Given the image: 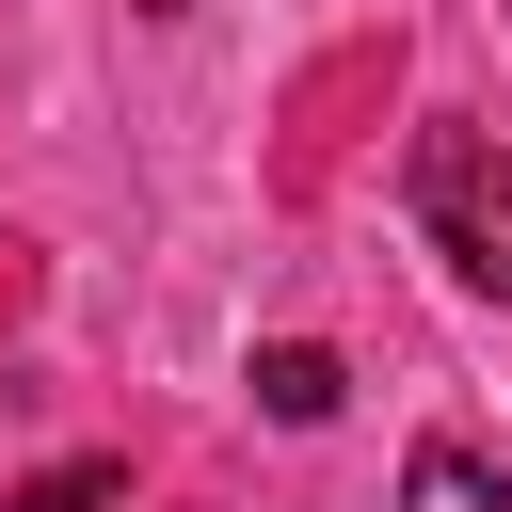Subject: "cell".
I'll list each match as a JSON object with an SVG mask.
<instances>
[{
	"label": "cell",
	"mask_w": 512,
	"mask_h": 512,
	"mask_svg": "<svg viewBox=\"0 0 512 512\" xmlns=\"http://www.w3.org/2000/svg\"><path fill=\"white\" fill-rule=\"evenodd\" d=\"M128 496V464H48V480H16V512H112Z\"/></svg>",
	"instance_id": "4"
},
{
	"label": "cell",
	"mask_w": 512,
	"mask_h": 512,
	"mask_svg": "<svg viewBox=\"0 0 512 512\" xmlns=\"http://www.w3.org/2000/svg\"><path fill=\"white\" fill-rule=\"evenodd\" d=\"M400 192H416L432 256H448L464 288H496V304H512V144H480V128H432Z\"/></svg>",
	"instance_id": "1"
},
{
	"label": "cell",
	"mask_w": 512,
	"mask_h": 512,
	"mask_svg": "<svg viewBox=\"0 0 512 512\" xmlns=\"http://www.w3.org/2000/svg\"><path fill=\"white\" fill-rule=\"evenodd\" d=\"M256 400H272V416H288V432H320V416H336V400H352V368H336V352H304V336H288V352H256Z\"/></svg>",
	"instance_id": "3"
},
{
	"label": "cell",
	"mask_w": 512,
	"mask_h": 512,
	"mask_svg": "<svg viewBox=\"0 0 512 512\" xmlns=\"http://www.w3.org/2000/svg\"><path fill=\"white\" fill-rule=\"evenodd\" d=\"M400 512H512V480H496L480 448H448V432H432V448L400 464Z\"/></svg>",
	"instance_id": "2"
},
{
	"label": "cell",
	"mask_w": 512,
	"mask_h": 512,
	"mask_svg": "<svg viewBox=\"0 0 512 512\" xmlns=\"http://www.w3.org/2000/svg\"><path fill=\"white\" fill-rule=\"evenodd\" d=\"M144 16H176V0H144Z\"/></svg>",
	"instance_id": "5"
}]
</instances>
